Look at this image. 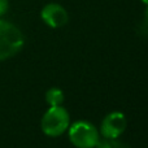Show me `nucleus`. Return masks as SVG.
<instances>
[{"label": "nucleus", "instance_id": "f257e3e1", "mask_svg": "<svg viewBox=\"0 0 148 148\" xmlns=\"http://www.w3.org/2000/svg\"><path fill=\"white\" fill-rule=\"evenodd\" d=\"M23 44L25 38L20 29L9 21L0 20V61L17 55Z\"/></svg>", "mask_w": 148, "mask_h": 148}, {"label": "nucleus", "instance_id": "f03ea898", "mask_svg": "<svg viewBox=\"0 0 148 148\" xmlns=\"http://www.w3.org/2000/svg\"><path fill=\"white\" fill-rule=\"evenodd\" d=\"M70 125V114L64 107H49L42 117V131L48 136H60Z\"/></svg>", "mask_w": 148, "mask_h": 148}, {"label": "nucleus", "instance_id": "7ed1b4c3", "mask_svg": "<svg viewBox=\"0 0 148 148\" xmlns=\"http://www.w3.org/2000/svg\"><path fill=\"white\" fill-rule=\"evenodd\" d=\"M69 139L77 148H95L99 146V131L87 121H77L69 126Z\"/></svg>", "mask_w": 148, "mask_h": 148}, {"label": "nucleus", "instance_id": "20e7f679", "mask_svg": "<svg viewBox=\"0 0 148 148\" xmlns=\"http://www.w3.org/2000/svg\"><path fill=\"white\" fill-rule=\"evenodd\" d=\"M127 126V120L121 112H110L101 121L100 133L107 139H117L122 135Z\"/></svg>", "mask_w": 148, "mask_h": 148}, {"label": "nucleus", "instance_id": "39448f33", "mask_svg": "<svg viewBox=\"0 0 148 148\" xmlns=\"http://www.w3.org/2000/svg\"><path fill=\"white\" fill-rule=\"evenodd\" d=\"M40 17L43 22L52 29L62 27L69 21V14H68L66 9L57 3H49V4L44 5L40 12Z\"/></svg>", "mask_w": 148, "mask_h": 148}, {"label": "nucleus", "instance_id": "423d86ee", "mask_svg": "<svg viewBox=\"0 0 148 148\" xmlns=\"http://www.w3.org/2000/svg\"><path fill=\"white\" fill-rule=\"evenodd\" d=\"M65 95L57 87H52L48 91L46 92V101L49 107H57V105H61L64 103Z\"/></svg>", "mask_w": 148, "mask_h": 148}, {"label": "nucleus", "instance_id": "0eeeda50", "mask_svg": "<svg viewBox=\"0 0 148 148\" xmlns=\"http://www.w3.org/2000/svg\"><path fill=\"white\" fill-rule=\"evenodd\" d=\"M8 8H9V1L8 0H0V17L8 12Z\"/></svg>", "mask_w": 148, "mask_h": 148}, {"label": "nucleus", "instance_id": "6e6552de", "mask_svg": "<svg viewBox=\"0 0 148 148\" xmlns=\"http://www.w3.org/2000/svg\"><path fill=\"white\" fill-rule=\"evenodd\" d=\"M142 31L148 35V5H147L146 14H144V21H143V23H142Z\"/></svg>", "mask_w": 148, "mask_h": 148}, {"label": "nucleus", "instance_id": "1a4fd4ad", "mask_svg": "<svg viewBox=\"0 0 148 148\" xmlns=\"http://www.w3.org/2000/svg\"><path fill=\"white\" fill-rule=\"evenodd\" d=\"M142 1H143L146 5H148V0H142Z\"/></svg>", "mask_w": 148, "mask_h": 148}]
</instances>
